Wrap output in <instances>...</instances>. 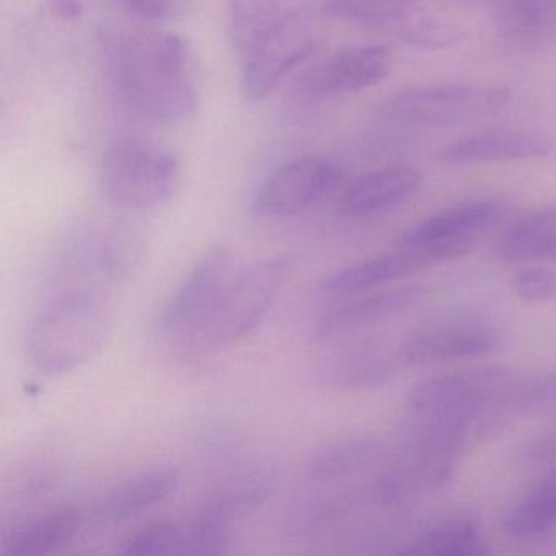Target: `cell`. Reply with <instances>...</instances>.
I'll list each match as a JSON object with an SVG mask.
<instances>
[{
    "label": "cell",
    "mask_w": 556,
    "mask_h": 556,
    "mask_svg": "<svg viewBox=\"0 0 556 556\" xmlns=\"http://www.w3.org/2000/svg\"><path fill=\"white\" fill-rule=\"evenodd\" d=\"M118 79L129 105L154 122H177L194 110L190 51L170 31H139L119 47Z\"/></svg>",
    "instance_id": "1"
},
{
    "label": "cell",
    "mask_w": 556,
    "mask_h": 556,
    "mask_svg": "<svg viewBox=\"0 0 556 556\" xmlns=\"http://www.w3.org/2000/svg\"><path fill=\"white\" fill-rule=\"evenodd\" d=\"M112 333V315L97 292H66L31 325L28 359L47 376L79 369L97 356Z\"/></svg>",
    "instance_id": "2"
},
{
    "label": "cell",
    "mask_w": 556,
    "mask_h": 556,
    "mask_svg": "<svg viewBox=\"0 0 556 556\" xmlns=\"http://www.w3.org/2000/svg\"><path fill=\"white\" fill-rule=\"evenodd\" d=\"M473 429L460 421L409 419L405 441L374 484L377 500L400 506L438 491L454 473Z\"/></svg>",
    "instance_id": "3"
},
{
    "label": "cell",
    "mask_w": 556,
    "mask_h": 556,
    "mask_svg": "<svg viewBox=\"0 0 556 556\" xmlns=\"http://www.w3.org/2000/svg\"><path fill=\"white\" fill-rule=\"evenodd\" d=\"M288 273L286 256H273L239 269L216 311L184 353L187 356L213 353L250 333L278 298Z\"/></svg>",
    "instance_id": "4"
},
{
    "label": "cell",
    "mask_w": 556,
    "mask_h": 556,
    "mask_svg": "<svg viewBox=\"0 0 556 556\" xmlns=\"http://www.w3.org/2000/svg\"><path fill=\"white\" fill-rule=\"evenodd\" d=\"M504 86L444 84L402 90L383 100L377 115L387 125L408 129L448 128L496 115L510 102Z\"/></svg>",
    "instance_id": "5"
},
{
    "label": "cell",
    "mask_w": 556,
    "mask_h": 556,
    "mask_svg": "<svg viewBox=\"0 0 556 556\" xmlns=\"http://www.w3.org/2000/svg\"><path fill=\"white\" fill-rule=\"evenodd\" d=\"M177 184V159L148 142L118 139L103 155L100 188L113 206L152 210L172 197Z\"/></svg>",
    "instance_id": "6"
},
{
    "label": "cell",
    "mask_w": 556,
    "mask_h": 556,
    "mask_svg": "<svg viewBox=\"0 0 556 556\" xmlns=\"http://www.w3.org/2000/svg\"><path fill=\"white\" fill-rule=\"evenodd\" d=\"M510 389L509 372L501 367L432 377L409 393V418L467 419L478 425L494 403L507 405Z\"/></svg>",
    "instance_id": "7"
},
{
    "label": "cell",
    "mask_w": 556,
    "mask_h": 556,
    "mask_svg": "<svg viewBox=\"0 0 556 556\" xmlns=\"http://www.w3.org/2000/svg\"><path fill=\"white\" fill-rule=\"evenodd\" d=\"M237 271L229 250L207 253L165 305L157 321L159 334L184 353L216 311Z\"/></svg>",
    "instance_id": "8"
},
{
    "label": "cell",
    "mask_w": 556,
    "mask_h": 556,
    "mask_svg": "<svg viewBox=\"0 0 556 556\" xmlns=\"http://www.w3.org/2000/svg\"><path fill=\"white\" fill-rule=\"evenodd\" d=\"M343 181V168L330 159H294L260 187L252 210L260 217L295 216L337 193Z\"/></svg>",
    "instance_id": "9"
},
{
    "label": "cell",
    "mask_w": 556,
    "mask_h": 556,
    "mask_svg": "<svg viewBox=\"0 0 556 556\" xmlns=\"http://www.w3.org/2000/svg\"><path fill=\"white\" fill-rule=\"evenodd\" d=\"M317 48L314 35L299 15H282L268 35L247 54L243 96L250 102L268 97L285 77L304 64Z\"/></svg>",
    "instance_id": "10"
},
{
    "label": "cell",
    "mask_w": 556,
    "mask_h": 556,
    "mask_svg": "<svg viewBox=\"0 0 556 556\" xmlns=\"http://www.w3.org/2000/svg\"><path fill=\"white\" fill-rule=\"evenodd\" d=\"M473 243H451V245H399L396 252L374 256L346 266L325 279L324 289L333 294H354L367 291L386 282L406 278L413 273L451 260L460 258L470 252Z\"/></svg>",
    "instance_id": "11"
},
{
    "label": "cell",
    "mask_w": 556,
    "mask_h": 556,
    "mask_svg": "<svg viewBox=\"0 0 556 556\" xmlns=\"http://www.w3.org/2000/svg\"><path fill=\"white\" fill-rule=\"evenodd\" d=\"M392 67V56L380 45H361L334 51L312 67L301 89L311 99H334L379 86Z\"/></svg>",
    "instance_id": "12"
},
{
    "label": "cell",
    "mask_w": 556,
    "mask_h": 556,
    "mask_svg": "<svg viewBox=\"0 0 556 556\" xmlns=\"http://www.w3.org/2000/svg\"><path fill=\"white\" fill-rule=\"evenodd\" d=\"M269 493L271 486L262 477L242 478L224 488L211 497L187 530L184 555H219L226 552L230 527L263 506Z\"/></svg>",
    "instance_id": "13"
},
{
    "label": "cell",
    "mask_w": 556,
    "mask_h": 556,
    "mask_svg": "<svg viewBox=\"0 0 556 556\" xmlns=\"http://www.w3.org/2000/svg\"><path fill=\"white\" fill-rule=\"evenodd\" d=\"M500 346V333L480 320H448L421 328L396 348L400 363L408 366L447 363L484 356Z\"/></svg>",
    "instance_id": "14"
},
{
    "label": "cell",
    "mask_w": 556,
    "mask_h": 556,
    "mask_svg": "<svg viewBox=\"0 0 556 556\" xmlns=\"http://www.w3.org/2000/svg\"><path fill=\"white\" fill-rule=\"evenodd\" d=\"M422 178L412 167H389L361 175L343 188L337 201L341 216L370 217L408 203Z\"/></svg>",
    "instance_id": "15"
},
{
    "label": "cell",
    "mask_w": 556,
    "mask_h": 556,
    "mask_svg": "<svg viewBox=\"0 0 556 556\" xmlns=\"http://www.w3.org/2000/svg\"><path fill=\"white\" fill-rule=\"evenodd\" d=\"M552 144L543 136L516 129L483 131L462 136L439 149V162L445 165L488 164V162L533 161L546 157Z\"/></svg>",
    "instance_id": "16"
},
{
    "label": "cell",
    "mask_w": 556,
    "mask_h": 556,
    "mask_svg": "<svg viewBox=\"0 0 556 556\" xmlns=\"http://www.w3.org/2000/svg\"><path fill=\"white\" fill-rule=\"evenodd\" d=\"M504 210L496 201H470L432 214L409 227L399 245H451L473 243L478 233L496 226Z\"/></svg>",
    "instance_id": "17"
},
{
    "label": "cell",
    "mask_w": 556,
    "mask_h": 556,
    "mask_svg": "<svg viewBox=\"0 0 556 556\" xmlns=\"http://www.w3.org/2000/svg\"><path fill=\"white\" fill-rule=\"evenodd\" d=\"M428 295L429 289L425 286H406L395 291L357 299L324 315L315 327V338L330 340V338L340 337L341 333H348L377 321L389 320L421 304Z\"/></svg>",
    "instance_id": "18"
},
{
    "label": "cell",
    "mask_w": 556,
    "mask_h": 556,
    "mask_svg": "<svg viewBox=\"0 0 556 556\" xmlns=\"http://www.w3.org/2000/svg\"><path fill=\"white\" fill-rule=\"evenodd\" d=\"M496 25L507 47L535 53L556 38V0H496Z\"/></svg>",
    "instance_id": "19"
},
{
    "label": "cell",
    "mask_w": 556,
    "mask_h": 556,
    "mask_svg": "<svg viewBox=\"0 0 556 556\" xmlns=\"http://www.w3.org/2000/svg\"><path fill=\"white\" fill-rule=\"evenodd\" d=\"M178 486L180 473L174 468L146 471L119 484L103 500L100 519L110 523L125 522L170 497Z\"/></svg>",
    "instance_id": "20"
},
{
    "label": "cell",
    "mask_w": 556,
    "mask_h": 556,
    "mask_svg": "<svg viewBox=\"0 0 556 556\" xmlns=\"http://www.w3.org/2000/svg\"><path fill=\"white\" fill-rule=\"evenodd\" d=\"M84 516L76 509H56L41 514L12 530L5 540L8 556H43L58 552L76 540Z\"/></svg>",
    "instance_id": "21"
},
{
    "label": "cell",
    "mask_w": 556,
    "mask_h": 556,
    "mask_svg": "<svg viewBox=\"0 0 556 556\" xmlns=\"http://www.w3.org/2000/svg\"><path fill=\"white\" fill-rule=\"evenodd\" d=\"M556 243V206L530 213L517 220L497 242L496 255L504 263L548 258Z\"/></svg>",
    "instance_id": "22"
},
{
    "label": "cell",
    "mask_w": 556,
    "mask_h": 556,
    "mask_svg": "<svg viewBox=\"0 0 556 556\" xmlns=\"http://www.w3.org/2000/svg\"><path fill=\"white\" fill-rule=\"evenodd\" d=\"M405 555L477 556L488 553L480 530L471 519H454L439 523L400 549Z\"/></svg>",
    "instance_id": "23"
},
{
    "label": "cell",
    "mask_w": 556,
    "mask_h": 556,
    "mask_svg": "<svg viewBox=\"0 0 556 556\" xmlns=\"http://www.w3.org/2000/svg\"><path fill=\"white\" fill-rule=\"evenodd\" d=\"M230 31L233 45L249 54L278 24V0H229Z\"/></svg>",
    "instance_id": "24"
},
{
    "label": "cell",
    "mask_w": 556,
    "mask_h": 556,
    "mask_svg": "<svg viewBox=\"0 0 556 556\" xmlns=\"http://www.w3.org/2000/svg\"><path fill=\"white\" fill-rule=\"evenodd\" d=\"M419 0H321L325 14L357 25L387 27L408 17Z\"/></svg>",
    "instance_id": "25"
},
{
    "label": "cell",
    "mask_w": 556,
    "mask_h": 556,
    "mask_svg": "<svg viewBox=\"0 0 556 556\" xmlns=\"http://www.w3.org/2000/svg\"><path fill=\"white\" fill-rule=\"evenodd\" d=\"M403 366L396 351L393 354L380 351H356L338 361L334 366V382L350 389H364L387 382Z\"/></svg>",
    "instance_id": "26"
},
{
    "label": "cell",
    "mask_w": 556,
    "mask_h": 556,
    "mask_svg": "<svg viewBox=\"0 0 556 556\" xmlns=\"http://www.w3.org/2000/svg\"><path fill=\"white\" fill-rule=\"evenodd\" d=\"M556 526V497L533 486L504 519V530L516 539H533Z\"/></svg>",
    "instance_id": "27"
},
{
    "label": "cell",
    "mask_w": 556,
    "mask_h": 556,
    "mask_svg": "<svg viewBox=\"0 0 556 556\" xmlns=\"http://www.w3.org/2000/svg\"><path fill=\"white\" fill-rule=\"evenodd\" d=\"M374 452V442L366 438H353L325 448L312 460L311 477L314 480H334L359 468Z\"/></svg>",
    "instance_id": "28"
},
{
    "label": "cell",
    "mask_w": 556,
    "mask_h": 556,
    "mask_svg": "<svg viewBox=\"0 0 556 556\" xmlns=\"http://www.w3.org/2000/svg\"><path fill=\"white\" fill-rule=\"evenodd\" d=\"M187 530L170 522H155L129 535L119 546L123 555H184Z\"/></svg>",
    "instance_id": "29"
},
{
    "label": "cell",
    "mask_w": 556,
    "mask_h": 556,
    "mask_svg": "<svg viewBox=\"0 0 556 556\" xmlns=\"http://www.w3.org/2000/svg\"><path fill=\"white\" fill-rule=\"evenodd\" d=\"M513 286L522 301H552L556 298V273L548 268H526L514 276Z\"/></svg>",
    "instance_id": "30"
},
{
    "label": "cell",
    "mask_w": 556,
    "mask_h": 556,
    "mask_svg": "<svg viewBox=\"0 0 556 556\" xmlns=\"http://www.w3.org/2000/svg\"><path fill=\"white\" fill-rule=\"evenodd\" d=\"M523 460L529 464H552L556 462V428L543 432L539 438L527 442L520 451Z\"/></svg>",
    "instance_id": "31"
},
{
    "label": "cell",
    "mask_w": 556,
    "mask_h": 556,
    "mask_svg": "<svg viewBox=\"0 0 556 556\" xmlns=\"http://www.w3.org/2000/svg\"><path fill=\"white\" fill-rule=\"evenodd\" d=\"M126 9L148 21H164L170 17L181 0H119Z\"/></svg>",
    "instance_id": "32"
},
{
    "label": "cell",
    "mask_w": 556,
    "mask_h": 556,
    "mask_svg": "<svg viewBox=\"0 0 556 556\" xmlns=\"http://www.w3.org/2000/svg\"><path fill=\"white\" fill-rule=\"evenodd\" d=\"M53 12L63 21H76L83 14L80 0H53Z\"/></svg>",
    "instance_id": "33"
},
{
    "label": "cell",
    "mask_w": 556,
    "mask_h": 556,
    "mask_svg": "<svg viewBox=\"0 0 556 556\" xmlns=\"http://www.w3.org/2000/svg\"><path fill=\"white\" fill-rule=\"evenodd\" d=\"M536 486L542 488L546 493L553 494V496L556 497V468L549 471L548 475H545V477L536 483Z\"/></svg>",
    "instance_id": "34"
},
{
    "label": "cell",
    "mask_w": 556,
    "mask_h": 556,
    "mask_svg": "<svg viewBox=\"0 0 556 556\" xmlns=\"http://www.w3.org/2000/svg\"><path fill=\"white\" fill-rule=\"evenodd\" d=\"M548 258L553 260V262H556V243L555 247H553L552 253H549Z\"/></svg>",
    "instance_id": "35"
}]
</instances>
